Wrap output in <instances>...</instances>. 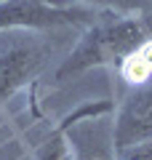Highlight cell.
Wrapping results in <instances>:
<instances>
[{
  "label": "cell",
  "instance_id": "cell-4",
  "mask_svg": "<svg viewBox=\"0 0 152 160\" xmlns=\"http://www.w3.org/2000/svg\"><path fill=\"white\" fill-rule=\"evenodd\" d=\"M112 147H128L152 136V80L131 86L128 96L120 102L112 123Z\"/></svg>",
  "mask_w": 152,
  "mask_h": 160
},
{
  "label": "cell",
  "instance_id": "cell-8",
  "mask_svg": "<svg viewBox=\"0 0 152 160\" xmlns=\"http://www.w3.org/2000/svg\"><path fill=\"white\" fill-rule=\"evenodd\" d=\"M115 160H152V136L115 149Z\"/></svg>",
  "mask_w": 152,
  "mask_h": 160
},
{
  "label": "cell",
  "instance_id": "cell-7",
  "mask_svg": "<svg viewBox=\"0 0 152 160\" xmlns=\"http://www.w3.org/2000/svg\"><path fill=\"white\" fill-rule=\"evenodd\" d=\"M80 6L96 8V11H109V13H136L144 8V0H75Z\"/></svg>",
  "mask_w": 152,
  "mask_h": 160
},
{
  "label": "cell",
  "instance_id": "cell-1",
  "mask_svg": "<svg viewBox=\"0 0 152 160\" xmlns=\"http://www.w3.org/2000/svg\"><path fill=\"white\" fill-rule=\"evenodd\" d=\"M147 38H152V16H115L104 11L94 24L85 27L75 48L62 59L56 80H72L94 67H118Z\"/></svg>",
  "mask_w": 152,
  "mask_h": 160
},
{
  "label": "cell",
  "instance_id": "cell-5",
  "mask_svg": "<svg viewBox=\"0 0 152 160\" xmlns=\"http://www.w3.org/2000/svg\"><path fill=\"white\" fill-rule=\"evenodd\" d=\"M67 142L72 149V160H115L112 136H104L96 126H85V120L72 126Z\"/></svg>",
  "mask_w": 152,
  "mask_h": 160
},
{
  "label": "cell",
  "instance_id": "cell-2",
  "mask_svg": "<svg viewBox=\"0 0 152 160\" xmlns=\"http://www.w3.org/2000/svg\"><path fill=\"white\" fill-rule=\"evenodd\" d=\"M101 13L104 11L80 6L75 0H0V32L88 27Z\"/></svg>",
  "mask_w": 152,
  "mask_h": 160
},
{
  "label": "cell",
  "instance_id": "cell-3",
  "mask_svg": "<svg viewBox=\"0 0 152 160\" xmlns=\"http://www.w3.org/2000/svg\"><path fill=\"white\" fill-rule=\"evenodd\" d=\"M48 56L51 46L40 35L27 29L0 32V107L43 72Z\"/></svg>",
  "mask_w": 152,
  "mask_h": 160
},
{
  "label": "cell",
  "instance_id": "cell-6",
  "mask_svg": "<svg viewBox=\"0 0 152 160\" xmlns=\"http://www.w3.org/2000/svg\"><path fill=\"white\" fill-rule=\"evenodd\" d=\"M118 72L128 86H141V83L152 80V38H147L144 43H139L118 64Z\"/></svg>",
  "mask_w": 152,
  "mask_h": 160
}]
</instances>
